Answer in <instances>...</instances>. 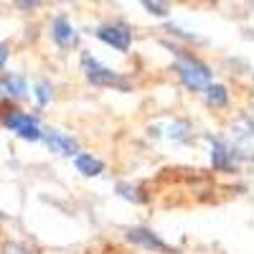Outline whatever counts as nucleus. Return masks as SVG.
Returning <instances> with one entry per match:
<instances>
[{"label": "nucleus", "mask_w": 254, "mask_h": 254, "mask_svg": "<svg viewBox=\"0 0 254 254\" xmlns=\"http://www.w3.org/2000/svg\"><path fill=\"white\" fill-rule=\"evenodd\" d=\"M94 36L99 41H104V44H110L112 49H117V51H127L132 46V33L125 26H102V28L94 31Z\"/></svg>", "instance_id": "nucleus-5"}, {"label": "nucleus", "mask_w": 254, "mask_h": 254, "mask_svg": "<svg viewBox=\"0 0 254 254\" xmlns=\"http://www.w3.org/2000/svg\"><path fill=\"white\" fill-rule=\"evenodd\" d=\"M211 142V160H214V168L219 171H234L237 168V153L229 142H224L221 137H208Z\"/></svg>", "instance_id": "nucleus-6"}, {"label": "nucleus", "mask_w": 254, "mask_h": 254, "mask_svg": "<svg viewBox=\"0 0 254 254\" xmlns=\"http://www.w3.org/2000/svg\"><path fill=\"white\" fill-rule=\"evenodd\" d=\"M206 99L211 107H224L229 102V94H226V87L224 84H208L206 87Z\"/></svg>", "instance_id": "nucleus-11"}, {"label": "nucleus", "mask_w": 254, "mask_h": 254, "mask_svg": "<svg viewBox=\"0 0 254 254\" xmlns=\"http://www.w3.org/2000/svg\"><path fill=\"white\" fill-rule=\"evenodd\" d=\"M44 140H46V147L51 153H56V155H79V142L71 135H66V132L51 130V132L44 135Z\"/></svg>", "instance_id": "nucleus-7"}, {"label": "nucleus", "mask_w": 254, "mask_h": 254, "mask_svg": "<svg viewBox=\"0 0 254 254\" xmlns=\"http://www.w3.org/2000/svg\"><path fill=\"white\" fill-rule=\"evenodd\" d=\"M0 89H3L5 94H10V97H26V94H28V84H26L23 76L8 74L3 81H0Z\"/></svg>", "instance_id": "nucleus-10"}, {"label": "nucleus", "mask_w": 254, "mask_h": 254, "mask_svg": "<svg viewBox=\"0 0 254 254\" xmlns=\"http://www.w3.org/2000/svg\"><path fill=\"white\" fill-rule=\"evenodd\" d=\"M36 102L41 104V107H46V104L51 102V84L49 81H38L36 84Z\"/></svg>", "instance_id": "nucleus-12"}, {"label": "nucleus", "mask_w": 254, "mask_h": 254, "mask_svg": "<svg viewBox=\"0 0 254 254\" xmlns=\"http://www.w3.org/2000/svg\"><path fill=\"white\" fill-rule=\"evenodd\" d=\"M5 61H8V46H0V69L5 66Z\"/></svg>", "instance_id": "nucleus-16"}, {"label": "nucleus", "mask_w": 254, "mask_h": 254, "mask_svg": "<svg viewBox=\"0 0 254 254\" xmlns=\"http://www.w3.org/2000/svg\"><path fill=\"white\" fill-rule=\"evenodd\" d=\"M178 76L190 92H206V87L211 84V71L206 64L196 61V59H181L178 61Z\"/></svg>", "instance_id": "nucleus-1"}, {"label": "nucleus", "mask_w": 254, "mask_h": 254, "mask_svg": "<svg viewBox=\"0 0 254 254\" xmlns=\"http://www.w3.org/2000/svg\"><path fill=\"white\" fill-rule=\"evenodd\" d=\"M74 165H76V171L81 176H87V178H94V176H102L104 173V163L89 153H79L74 158Z\"/></svg>", "instance_id": "nucleus-9"}, {"label": "nucleus", "mask_w": 254, "mask_h": 254, "mask_svg": "<svg viewBox=\"0 0 254 254\" xmlns=\"http://www.w3.org/2000/svg\"><path fill=\"white\" fill-rule=\"evenodd\" d=\"M5 254H28V249L20 247V244H8L5 247Z\"/></svg>", "instance_id": "nucleus-15"}, {"label": "nucleus", "mask_w": 254, "mask_h": 254, "mask_svg": "<svg viewBox=\"0 0 254 254\" xmlns=\"http://www.w3.org/2000/svg\"><path fill=\"white\" fill-rule=\"evenodd\" d=\"M81 69H84V74H87V79L94 84V87H125V79L117 71H112L110 66L99 64L89 54L81 56Z\"/></svg>", "instance_id": "nucleus-2"}, {"label": "nucleus", "mask_w": 254, "mask_h": 254, "mask_svg": "<svg viewBox=\"0 0 254 254\" xmlns=\"http://www.w3.org/2000/svg\"><path fill=\"white\" fill-rule=\"evenodd\" d=\"M188 130H190V127H188L186 122H176V125L171 127V137H173V140H188V137H190Z\"/></svg>", "instance_id": "nucleus-13"}, {"label": "nucleus", "mask_w": 254, "mask_h": 254, "mask_svg": "<svg viewBox=\"0 0 254 254\" xmlns=\"http://www.w3.org/2000/svg\"><path fill=\"white\" fill-rule=\"evenodd\" d=\"M142 8H147L153 15H168V5H165V3H153V0H145Z\"/></svg>", "instance_id": "nucleus-14"}, {"label": "nucleus", "mask_w": 254, "mask_h": 254, "mask_svg": "<svg viewBox=\"0 0 254 254\" xmlns=\"http://www.w3.org/2000/svg\"><path fill=\"white\" fill-rule=\"evenodd\" d=\"M5 127L10 132H15L18 137H23V140H41L44 137V130H41V125L33 115H26V112H8L5 115Z\"/></svg>", "instance_id": "nucleus-3"}, {"label": "nucleus", "mask_w": 254, "mask_h": 254, "mask_svg": "<svg viewBox=\"0 0 254 254\" xmlns=\"http://www.w3.org/2000/svg\"><path fill=\"white\" fill-rule=\"evenodd\" d=\"M51 36H54V41L61 46V49H66V46H71L74 41H76V33H74V28H71V23L64 15H59V18H54V26H51Z\"/></svg>", "instance_id": "nucleus-8"}, {"label": "nucleus", "mask_w": 254, "mask_h": 254, "mask_svg": "<svg viewBox=\"0 0 254 254\" xmlns=\"http://www.w3.org/2000/svg\"><path fill=\"white\" fill-rule=\"evenodd\" d=\"M127 239H130L132 244H137V247H142V249L173 254V247H171V244H165V239H160L155 231L145 229V226H132V229H127Z\"/></svg>", "instance_id": "nucleus-4"}]
</instances>
